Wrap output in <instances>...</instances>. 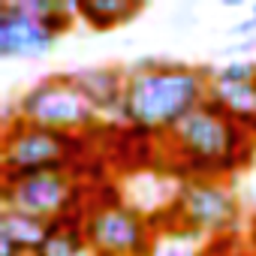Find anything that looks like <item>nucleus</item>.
Here are the masks:
<instances>
[{
  "mask_svg": "<svg viewBox=\"0 0 256 256\" xmlns=\"http://www.w3.org/2000/svg\"><path fill=\"white\" fill-rule=\"evenodd\" d=\"M78 256H96V253H94V250H90V247H84V250H82V253H78Z\"/></svg>",
  "mask_w": 256,
  "mask_h": 256,
  "instance_id": "aec40b11",
  "label": "nucleus"
},
{
  "mask_svg": "<svg viewBox=\"0 0 256 256\" xmlns=\"http://www.w3.org/2000/svg\"><path fill=\"white\" fill-rule=\"evenodd\" d=\"M229 34H232V36H247V34H256V18H247V22L235 24Z\"/></svg>",
  "mask_w": 256,
  "mask_h": 256,
  "instance_id": "f3484780",
  "label": "nucleus"
},
{
  "mask_svg": "<svg viewBox=\"0 0 256 256\" xmlns=\"http://www.w3.org/2000/svg\"><path fill=\"white\" fill-rule=\"evenodd\" d=\"M88 136L40 126L6 112L0 139V184H10L48 169H82Z\"/></svg>",
  "mask_w": 256,
  "mask_h": 256,
  "instance_id": "7ed1b4c3",
  "label": "nucleus"
},
{
  "mask_svg": "<svg viewBox=\"0 0 256 256\" xmlns=\"http://www.w3.org/2000/svg\"><path fill=\"white\" fill-rule=\"evenodd\" d=\"M88 205L82 169H48L10 184H0V208L22 211L40 220L78 214Z\"/></svg>",
  "mask_w": 256,
  "mask_h": 256,
  "instance_id": "0eeeda50",
  "label": "nucleus"
},
{
  "mask_svg": "<svg viewBox=\"0 0 256 256\" xmlns=\"http://www.w3.org/2000/svg\"><path fill=\"white\" fill-rule=\"evenodd\" d=\"M253 18H256V4H253Z\"/></svg>",
  "mask_w": 256,
  "mask_h": 256,
  "instance_id": "412c9836",
  "label": "nucleus"
},
{
  "mask_svg": "<svg viewBox=\"0 0 256 256\" xmlns=\"http://www.w3.org/2000/svg\"><path fill=\"white\" fill-rule=\"evenodd\" d=\"M145 10L142 0H76V18L94 30H112L133 22Z\"/></svg>",
  "mask_w": 256,
  "mask_h": 256,
  "instance_id": "9d476101",
  "label": "nucleus"
},
{
  "mask_svg": "<svg viewBox=\"0 0 256 256\" xmlns=\"http://www.w3.org/2000/svg\"><path fill=\"white\" fill-rule=\"evenodd\" d=\"M238 199L220 178L181 181L175 199L166 208V223L196 238H226L238 223Z\"/></svg>",
  "mask_w": 256,
  "mask_h": 256,
  "instance_id": "423d86ee",
  "label": "nucleus"
},
{
  "mask_svg": "<svg viewBox=\"0 0 256 256\" xmlns=\"http://www.w3.org/2000/svg\"><path fill=\"white\" fill-rule=\"evenodd\" d=\"M84 238L96 256H151L157 226L120 196L84 205Z\"/></svg>",
  "mask_w": 256,
  "mask_h": 256,
  "instance_id": "39448f33",
  "label": "nucleus"
},
{
  "mask_svg": "<svg viewBox=\"0 0 256 256\" xmlns=\"http://www.w3.org/2000/svg\"><path fill=\"white\" fill-rule=\"evenodd\" d=\"M214 82H226V84H244V82H256V60H229L217 70H211Z\"/></svg>",
  "mask_w": 256,
  "mask_h": 256,
  "instance_id": "2eb2a0df",
  "label": "nucleus"
},
{
  "mask_svg": "<svg viewBox=\"0 0 256 256\" xmlns=\"http://www.w3.org/2000/svg\"><path fill=\"white\" fill-rule=\"evenodd\" d=\"M208 100L217 102L232 120H238L244 130L256 124V82H244V84H226V82H214L208 84Z\"/></svg>",
  "mask_w": 256,
  "mask_h": 256,
  "instance_id": "f8f14e48",
  "label": "nucleus"
},
{
  "mask_svg": "<svg viewBox=\"0 0 256 256\" xmlns=\"http://www.w3.org/2000/svg\"><path fill=\"white\" fill-rule=\"evenodd\" d=\"M58 36H52L28 10L22 0H6L0 6V58L34 60L54 48Z\"/></svg>",
  "mask_w": 256,
  "mask_h": 256,
  "instance_id": "6e6552de",
  "label": "nucleus"
},
{
  "mask_svg": "<svg viewBox=\"0 0 256 256\" xmlns=\"http://www.w3.org/2000/svg\"><path fill=\"white\" fill-rule=\"evenodd\" d=\"M202 256H220V253H217V247H205V253H202Z\"/></svg>",
  "mask_w": 256,
  "mask_h": 256,
  "instance_id": "a211bd4d",
  "label": "nucleus"
},
{
  "mask_svg": "<svg viewBox=\"0 0 256 256\" xmlns=\"http://www.w3.org/2000/svg\"><path fill=\"white\" fill-rule=\"evenodd\" d=\"M211 70L175 64L163 58H145L126 70L120 120L142 139L166 136L196 106L208 100Z\"/></svg>",
  "mask_w": 256,
  "mask_h": 256,
  "instance_id": "f257e3e1",
  "label": "nucleus"
},
{
  "mask_svg": "<svg viewBox=\"0 0 256 256\" xmlns=\"http://www.w3.org/2000/svg\"><path fill=\"white\" fill-rule=\"evenodd\" d=\"M82 220H84V211L66 214V217H58V220H48L46 238H42V244L36 247L34 256H78L88 247Z\"/></svg>",
  "mask_w": 256,
  "mask_h": 256,
  "instance_id": "9b49d317",
  "label": "nucleus"
},
{
  "mask_svg": "<svg viewBox=\"0 0 256 256\" xmlns=\"http://www.w3.org/2000/svg\"><path fill=\"white\" fill-rule=\"evenodd\" d=\"M10 112L22 120L64 130V133H82V136L94 133L96 124L102 120L96 108L84 100V94L78 90L70 72H54L48 78H40L24 94H18Z\"/></svg>",
  "mask_w": 256,
  "mask_h": 256,
  "instance_id": "20e7f679",
  "label": "nucleus"
},
{
  "mask_svg": "<svg viewBox=\"0 0 256 256\" xmlns=\"http://www.w3.org/2000/svg\"><path fill=\"white\" fill-rule=\"evenodd\" d=\"M247 133H250V139L256 142V124H253V126H247Z\"/></svg>",
  "mask_w": 256,
  "mask_h": 256,
  "instance_id": "6ab92c4d",
  "label": "nucleus"
},
{
  "mask_svg": "<svg viewBox=\"0 0 256 256\" xmlns=\"http://www.w3.org/2000/svg\"><path fill=\"white\" fill-rule=\"evenodd\" d=\"M22 4L52 36H60L72 28L76 0H22Z\"/></svg>",
  "mask_w": 256,
  "mask_h": 256,
  "instance_id": "4468645a",
  "label": "nucleus"
},
{
  "mask_svg": "<svg viewBox=\"0 0 256 256\" xmlns=\"http://www.w3.org/2000/svg\"><path fill=\"white\" fill-rule=\"evenodd\" d=\"M244 256H256V214L250 217V226H247V238H244Z\"/></svg>",
  "mask_w": 256,
  "mask_h": 256,
  "instance_id": "dca6fc26",
  "label": "nucleus"
},
{
  "mask_svg": "<svg viewBox=\"0 0 256 256\" xmlns=\"http://www.w3.org/2000/svg\"><path fill=\"white\" fill-rule=\"evenodd\" d=\"M46 229H48V223L40 220V217L22 214V211H10V208H0V238L12 241L24 256H34V253H36V247H40L42 238H46Z\"/></svg>",
  "mask_w": 256,
  "mask_h": 256,
  "instance_id": "ddd939ff",
  "label": "nucleus"
},
{
  "mask_svg": "<svg viewBox=\"0 0 256 256\" xmlns=\"http://www.w3.org/2000/svg\"><path fill=\"white\" fill-rule=\"evenodd\" d=\"M84 100L96 108L100 118H118L120 114V96H124V82L126 70L118 66H90V70H76L70 72Z\"/></svg>",
  "mask_w": 256,
  "mask_h": 256,
  "instance_id": "1a4fd4ad",
  "label": "nucleus"
},
{
  "mask_svg": "<svg viewBox=\"0 0 256 256\" xmlns=\"http://www.w3.org/2000/svg\"><path fill=\"white\" fill-rule=\"evenodd\" d=\"M169 151V166L190 178H220L250 163L256 142L238 120H232L217 102L205 100L187 118H181L163 136Z\"/></svg>",
  "mask_w": 256,
  "mask_h": 256,
  "instance_id": "f03ea898",
  "label": "nucleus"
}]
</instances>
